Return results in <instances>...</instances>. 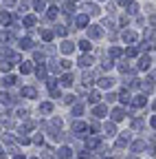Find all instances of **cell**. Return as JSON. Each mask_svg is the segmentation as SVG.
Listing matches in <instances>:
<instances>
[{
	"mask_svg": "<svg viewBox=\"0 0 156 159\" xmlns=\"http://www.w3.org/2000/svg\"><path fill=\"white\" fill-rule=\"evenodd\" d=\"M20 49H24V51L33 49V40H31V38H22V40H20Z\"/></svg>",
	"mask_w": 156,
	"mask_h": 159,
	"instance_id": "cell-17",
	"label": "cell"
},
{
	"mask_svg": "<svg viewBox=\"0 0 156 159\" xmlns=\"http://www.w3.org/2000/svg\"><path fill=\"white\" fill-rule=\"evenodd\" d=\"M99 99H101V97H99V93H97V91H90V93H88V102H90V104H99Z\"/></svg>",
	"mask_w": 156,
	"mask_h": 159,
	"instance_id": "cell-21",
	"label": "cell"
},
{
	"mask_svg": "<svg viewBox=\"0 0 156 159\" xmlns=\"http://www.w3.org/2000/svg\"><path fill=\"white\" fill-rule=\"evenodd\" d=\"M106 159H108V157H106Z\"/></svg>",
	"mask_w": 156,
	"mask_h": 159,
	"instance_id": "cell-60",
	"label": "cell"
},
{
	"mask_svg": "<svg viewBox=\"0 0 156 159\" xmlns=\"http://www.w3.org/2000/svg\"><path fill=\"white\" fill-rule=\"evenodd\" d=\"M143 148H145V142H134L132 144V152H141Z\"/></svg>",
	"mask_w": 156,
	"mask_h": 159,
	"instance_id": "cell-30",
	"label": "cell"
},
{
	"mask_svg": "<svg viewBox=\"0 0 156 159\" xmlns=\"http://www.w3.org/2000/svg\"><path fill=\"white\" fill-rule=\"evenodd\" d=\"M20 71H22V75H27V73H31V71H33V66H31V62H22V64H20Z\"/></svg>",
	"mask_w": 156,
	"mask_h": 159,
	"instance_id": "cell-27",
	"label": "cell"
},
{
	"mask_svg": "<svg viewBox=\"0 0 156 159\" xmlns=\"http://www.w3.org/2000/svg\"><path fill=\"white\" fill-rule=\"evenodd\" d=\"M103 69H112L114 66V62H112V60H103V64H101Z\"/></svg>",
	"mask_w": 156,
	"mask_h": 159,
	"instance_id": "cell-47",
	"label": "cell"
},
{
	"mask_svg": "<svg viewBox=\"0 0 156 159\" xmlns=\"http://www.w3.org/2000/svg\"><path fill=\"white\" fill-rule=\"evenodd\" d=\"M97 84H99V89H112L114 80H112V77H101V80H99Z\"/></svg>",
	"mask_w": 156,
	"mask_h": 159,
	"instance_id": "cell-11",
	"label": "cell"
},
{
	"mask_svg": "<svg viewBox=\"0 0 156 159\" xmlns=\"http://www.w3.org/2000/svg\"><path fill=\"white\" fill-rule=\"evenodd\" d=\"M48 64H51L48 69H51L53 73H57V71H60V69H62V64H57V62H55V60H51V62H48Z\"/></svg>",
	"mask_w": 156,
	"mask_h": 159,
	"instance_id": "cell-41",
	"label": "cell"
},
{
	"mask_svg": "<svg viewBox=\"0 0 156 159\" xmlns=\"http://www.w3.org/2000/svg\"><path fill=\"white\" fill-rule=\"evenodd\" d=\"M33 60H35V62H40V64H42L44 60H46V55H44L42 51H35V53H33Z\"/></svg>",
	"mask_w": 156,
	"mask_h": 159,
	"instance_id": "cell-31",
	"label": "cell"
},
{
	"mask_svg": "<svg viewBox=\"0 0 156 159\" xmlns=\"http://www.w3.org/2000/svg\"><path fill=\"white\" fill-rule=\"evenodd\" d=\"M73 82H75V77H73V75H70V73H66V75H64V77H62V86H70V84H73Z\"/></svg>",
	"mask_w": 156,
	"mask_h": 159,
	"instance_id": "cell-24",
	"label": "cell"
},
{
	"mask_svg": "<svg viewBox=\"0 0 156 159\" xmlns=\"http://www.w3.org/2000/svg\"><path fill=\"white\" fill-rule=\"evenodd\" d=\"M20 93H22V97H29V99H35V97H37V91H35L33 86H24Z\"/></svg>",
	"mask_w": 156,
	"mask_h": 159,
	"instance_id": "cell-3",
	"label": "cell"
},
{
	"mask_svg": "<svg viewBox=\"0 0 156 159\" xmlns=\"http://www.w3.org/2000/svg\"><path fill=\"white\" fill-rule=\"evenodd\" d=\"M103 130H106V133H108V135H116V126H114V124H112V122H108V124H106V126H103Z\"/></svg>",
	"mask_w": 156,
	"mask_h": 159,
	"instance_id": "cell-28",
	"label": "cell"
},
{
	"mask_svg": "<svg viewBox=\"0 0 156 159\" xmlns=\"http://www.w3.org/2000/svg\"><path fill=\"white\" fill-rule=\"evenodd\" d=\"M132 106H134V108H143V106H145V95H136V97H132Z\"/></svg>",
	"mask_w": 156,
	"mask_h": 159,
	"instance_id": "cell-9",
	"label": "cell"
},
{
	"mask_svg": "<svg viewBox=\"0 0 156 159\" xmlns=\"http://www.w3.org/2000/svg\"><path fill=\"white\" fill-rule=\"evenodd\" d=\"M82 113H84V106H82V104H75V106H73V117H79Z\"/></svg>",
	"mask_w": 156,
	"mask_h": 159,
	"instance_id": "cell-36",
	"label": "cell"
},
{
	"mask_svg": "<svg viewBox=\"0 0 156 159\" xmlns=\"http://www.w3.org/2000/svg\"><path fill=\"white\" fill-rule=\"evenodd\" d=\"M77 47H79L82 51H90V49H92V47H90V40H82V42L77 44Z\"/></svg>",
	"mask_w": 156,
	"mask_h": 159,
	"instance_id": "cell-38",
	"label": "cell"
},
{
	"mask_svg": "<svg viewBox=\"0 0 156 159\" xmlns=\"http://www.w3.org/2000/svg\"><path fill=\"white\" fill-rule=\"evenodd\" d=\"M33 159H37V157H33Z\"/></svg>",
	"mask_w": 156,
	"mask_h": 159,
	"instance_id": "cell-59",
	"label": "cell"
},
{
	"mask_svg": "<svg viewBox=\"0 0 156 159\" xmlns=\"http://www.w3.org/2000/svg\"><path fill=\"white\" fill-rule=\"evenodd\" d=\"M125 55H128V57H134V55H139V47H130V49L125 51Z\"/></svg>",
	"mask_w": 156,
	"mask_h": 159,
	"instance_id": "cell-40",
	"label": "cell"
},
{
	"mask_svg": "<svg viewBox=\"0 0 156 159\" xmlns=\"http://www.w3.org/2000/svg\"><path fill=\"white\" fill-rule=\"evenodd\" d=\"M152 22H154V25H156V16H154V18H152Z\"/></svg>",
	"mask_w": 156,
	"mask_h": 159,
	"instance_id": "cell-57",
	"label": "cell"
},
{
	"mask_svg": "<svg viewBox=\"0 0 156 159\" xmlns=\"http://www.w3.org/2000/svg\"><path fill=\"white\" fill-rule=\"evenodd\" d=\"M79 64H82L84 69H86V66H90V64H92V57H90L88 53H84V55L79 57Z\"/></svg>",
	"mask_w": 156,
	"mask_h": 159,
	"instance_id": "cell-19",
	"label": "cell"
},
{
	"mask_svg": "<svg viewBox=\"0 0 156 159\" xmlns=\"http://www.w3.org/2000/svg\"><path fill=\"white\" fill-rule=\"evenodd\" d=\"M84 9H86V13H88V16H97V13H101V9L97 7V5H92V2H86V5H84Z\"/></svg>",
	"mask_w": 156,
	"mask_h": 159,
	"instance_id": "cell-5",
	"label": "cell"
},
{
	"mask_svg": "<svg viewBox=\"0 0 156 159\" xmlns=\"http://www.w3.org/2000/svg\"><path fill=\"white\" fill-rule=\"evenodd\" d=\"M128 13H132V16H134V13H139V5H134V2H132V5L128 7Z\"/></svg>",
	"mask_w": 156,
	"mask_h": 159,
	"instance_id": "cell-45",
	"label": "cell"
},
{
	"mask_svg": "<svg viewBox=\"0 0 156 159\" xmlns=\"http://www.w3.org/2000/svg\"><path fill=\"white\" fill-rule=\"evenodd\" d=\"M13 159H24V157H22V155H15V157H13Z\"/></svg>",
	"mask_w": 156,
	"mask_h": 159,
	"instance_id": "cell-56",
	"label": "cell"
},
{
	"mask_svg": "<svg viewBox=\"0 0 156 159\" xmlns=\"http://www.w3.org/2000/svg\"><path fill=\"white\" fill-rule=\"evenodd\" d=\"M88 128H86V124L84 122H73V133H77V135H84Z\"/></svg>",
	"mask_w": 156,
	"mask_h": 159,
	"instance_id": "cell-8",
	"label": "cell"
},
{
	"mask_svg": "<svg viewBox=\"0 0 156 159\" xmlns=\"http://www.w3.org/2000/svg\"><path fill=\"white\" fill-rule=\"evenodd\" d=\"M141 89H143L145 93H150V91L154 89V77H147V80H141Z\"/></svg>",
	"mask_w": 156,
	"mask_h": 159,
	"instance_id": "cell-6",
	"label": "cell"
},
{
	"mask_svg": "<svg viewBox=\"0 0 156 159\" xmlns=\"http://www.w3.org/2000/svg\"><path fill=\"white\" fill-rule=\"evenodd\" d=\"M55 33H57V35H62V38H64V35L68 33V29H66L64 25H57V27H55Z\"/></svg>",
	"mask_w": 156,
	"mask_h": 159,
	"instance_id": "cell-37",
	"label": "cell"
},
{
	"mask_svg": "<svg viewBox=\"0 0 156 159\" xmlns=\"http://www.w3.org/2000/svg\"><path fill=\"white\" fill-rule=\"evenodd\" d=\"M73 51H75V44H73V42H68V40H64V42H62V53H66V55H68V53H73Z\"/></svg>",
	"mask_w": 156,
	"mask_h": 159,
	"instance_id": "cell-15",
	"label": "cell"
},
{
	"mask_svg": "<svg viewBox=\"0 0 156 159\" xmlns=\"http://www.w3.org/2000/svg\"><path fill=\"white\" fill-rule=\"evenodd\" d=\"M103 33H101V27H88V38L90 40H99Z\"/></svg>",
	"mask_w": 156,
	"mask_h": 159,
	"instance_id": "cell-2",
	"label": "cell"
},
{
	"mask_svg": "<svg viewBox=\"0 0 156 159\" xmlns=\"http://www.w3.org/2000/svg\"><path fill=\"white\" fill-rule=\"evenodd\" d=\"M33 142H35V144H42V142H44V137H42V135H35V137H33Z\"/></svg>",
	"mask_w": 156,
	"mask_h": 159,
	"instance_id": "cell-51",
	"label": "cell"
},
{
	"mask_svg": "<svg viewBox=\"0 0 156 159\" xmlns=\"http://www.w3.org/2000/svg\"><path fill=\"white\" fill-rule=\"evenodd\" d=\"M112 119H114V122L125 119V111H123V108H114V111H112Z\"/></svg>",
	"mask_w": 156,
	"mask_h": 159,
	"instance_id": "cell-14",
	"label": "cell"
},
{
	"mask_svg": "<svg viewBox=\"0 0 156 159\" xmlns=\"http://www.w3.org/2000/svg\"><path fill=\"white\" fill-rule=\"evenodd\" d=\"M75 27L77 29H84V27H88V13H79L75 18Z\"/></svg>",
	"mask_w": 156,
	"mask_h": 159,
	"instance_id": "cell-1",
	"label": "cell"
},
{
	"mask_svg": "<svg viewBox=\"0 0 156 159\" xmlns=\"http://www.w3.org/2000/svg\"><path fill=\"white\" fill-rule=\"evenodd\" d=\"M2 104H7V106L11 104V97H9V95H5V93H2Z\"/></svg>",
	"mask_w": 156,
	"mask_h": 159,
	"instance_id": "cell-50",
	"label": "cell"
},
{
	"mask_svg": "<svg viewBox=\"0 0 156 159\" xmlns=\"http://www.w3.org/2000/svg\"><path fill=\"white\" fill-rule=\"evenodd\" d=\"M152 106H154V111H156V102H154V104H152Z\"/></svg>",
	"mask_w": 156,
	"mask_h": 159,
	"instance_id": "cell-58",
	"label": "cell"
},
{
	"mask_svg": "<svg viewBox=\"0 0 156 159\" xmlns=\"http://www.w3.org/2000/svg\"><path fill=\"white\" fill-rule=\"evenodd\" d=\"M70 155H73V150L68 146H62L60 150H57V159H70Z\"/></svg>",
	"mask_w": 156,
	"mask_h": 159,
	"instance_id": "cell-4",
	"label": "cell"
},
{
	"mask_svg": "<svg viewBox=\"0 0 156 159\" xmlns=\"http://www.w3.org/2000/svg\"><path fill=\"white\" fill-rule=\"evenodd\" d=\"M119 99H121V104H132V97H130V91H128V89H123V91L119 93Z\"/></svg>",
	"mask_w": 156,
	"mask_h": 159,
	"instance_id": "cell-13",
	"label": "cell"
},
{
	"mask_svg": "<svg viewBox=\"0 0 156 159\" xmlns=\"http://www.w3.org/2000/svg\"><path fill=\"white\" fill-rule=\"evenodd\" d=\"M0 22H2V27H7V25H11V16H9L7 11H2V18H0Z\"/></svg>",
	"mask_w": 156,
	"mask_h": 159,
	"instance_id": "cell-34",
	"label": "cell"
},
{
	"mask_svg": "<svg viewBox=\"0 0 156 159\" xmlns=\"http://www.w3.org/2000/svg\"><path fill=\"white\" fill-rule=\"evenodd\" d=\"M123 40H125V42H136V33L134 31H123Z\"/></svg>",
	"mask_w": 156,
	"mask_h": 159,
	"instance_id": "cell-20",
	"label": "cell"
},
{
	"mask_svg": "<svg viewBox=\"0 0 156 159\" xmlns=\"http://www.w3.org/2000/svg\"><path fill=\"white\" fill-rule=\"evenodd\" d=\"M40 113H42V115H48V113H53V104H51V102H44V104H40Z\"/></svg>",
	"mask_w": 156,
	"mask_h": 159,
	"instance_id": "cell-18",
	"label": "cell"
},
{
	"mask_svg": "<svg viewBox=\"0 0 156 159\" xmlns=\"http://www.w3.org/2000/svg\"><path fill=\"white\" fill-rule=\"evenodd\" d=\"M119 5L121 7H128V5H132V0H119Z\"/></svg>",
	"mask_w": 156,
	"mask_h": 159,
	"instance_id": "cell-54",
	"label": "cell"
},
{
	"mask_svg": "<svg viewBox=\"0 0 156 159\" xmlns=\"http://www.w3.org/2000/svg\"><path fill=\"white\" fill-rule=\"evenodd\" d=\"M55 38V29L51 31V29H46V31H42V40H44V42H51V40Z\"/></svg>",
	"mask_w": 156,
	"mask_h": 159,
	"instance_id": "cell-22",
	"label": "cell"
},
{
	"mask_svg": "<svg viewBox=\"0 0 156 159\" xmlns=\"http://www.w3.org/2000/svg\"><path fill=\"white\" fill-rule=\"evenodd\" d=\"M2 2H5V7H13V5L18 2V0H2Z\"/></svg>",
	"mask_w": 156,
	"mask_h": 159,
	"instance_id": "cell-52",
	"label": "cell"
},
{
	"mask_svg": "<svg viewBox=\"0 0 156 159\" xmlns=\"http://www.w3.org/2000/svg\"><path fill=\"white\" fill-rule=\"evenodd\" d=\"M35 22H37V18H35V16H27V18L22 20V25H24L27 29H31V27H35Z\"/></svg>",
	"mask_w": 156,
	"mask_h": 159,
	"instance_id": "cell-16",
	"label": "cell"
},
{
	"mask_svg": "<svg viewBox=\"0 0 156 159\" xmlns=\"http://www.w3.org/2000/svg\"><path fill=\"white\" fill-rule=\"evenodd\" d=\"M60 64H62V69H70V62H68V60H62Z\"/></svg>",
	"mask_w": 156,
	"mask_h": 159,
	"instance_id": "cell-53",
	"label": "cell"
},
{
	"mask_svg": "<svg viewBox=\"0 0 156 159\" xmlns=\"http://www.w3.org/2000/svg\"><path fill=\"white\" fill-rule=\"evenodd\" d=\"M35 75H37V80H44V77H46V69H44V66H37V69H35Z\"/></svg>",
	"mask_w": 156,
	"mask_h": 159,
	"instance_id": "cell-35",
	"label": "cell"
},
{
	"mask_svg": "<svg viewBox=\"0 0 156 159\" xmlns=\"http://www.w3.org/2000/svg\"><path fill=\"white\" fill-rule=\"evenodd\" d=\"M86 146L88 148H97V146H99V139H97V137H88L86 139Z\"/></svg>",
	"mask_w": 156,
	"mask_h": 159,
	"instance_id": "cell-26",
	"label": "cell"
},
{
	"mask_svg": "<svg viewBox=\"0 0 156 159\" xmlns=\"http://www.w3.org/2000/svg\"><path fill=\"white\" fill-rule=\"evenodd\" d=\"M150 64H152L150 55H143V57L139 60V69H141V71H147V69H150Z\"/></svg>",
	"mask_w": 156,
	"mask_h": 159,
	"instance_id": "cell-12",
	"label": "cell"
},
{
	"mask_svg": "<svg viewBox=\"0 0 156 159\" xmlns=\"http://www.w3.org/2000/svg\"><path fill=\"white\" fill-rule=\"evenodd\" d=\"M82 80H84V84H86V86H90V84H92V82H95V75H92V73H88V71H86V73H84V75H82Z\"/></svg>",
	"mask_w": 156,
	"mask_h": 159,
	"instance_id": "cell-23",
	"label": "cell"
},
{
	"mask_svg": "<svg viewBox=\"0 0 156 159\" xmlns=\"http://www.w3.org/2000/svg\"><path fill=\"white\" fill-rule=\"evenodd\" d=\"M57 13H60V9H57V7H51V9H48V13H46V18H48V20H55V18H57Z\"/></svg>",
	"mask_w": 156,
	"mask_h": 159,
	"instance_id": "cell-32",
	"label": "cell"
},
{
	"mask_svg": "<svg viewBox=\"0 0 156 159\" xmlns=\"http://www.w3.org/2000/svg\"><path fill=\"white\" fill-rule=\"evenodd\" d=\"M110 55H112V57H121V49H119V47H112V49H110Z\"/></svg>",
	"mask_w": 156,
	"mask_h": 159,
	"instance_id": "cell-43",
	"label": "cell"
},
{
	"mask_svg": "<svg viewBox=\"0 0 156 159\" xmlns=\"http://www.w3.org/2000/svg\"><path fill=\"white\" fill-rule=\"evenodd\" d=\"M51 128H53V130H60V128H62V122H60V119H53V122H51Z\"/></svg>",
	"mask_w": 156,
	"mask_h": 159,
	"instance_id": "cell-44",
	"label": "cell"
},
{
	"mask_svg": "<svg viewBox=\"0 0 156 159\" xmlns=\"http://www.w3.org/2000/svg\"><path fill=\"white\" fill-rule=\"evenodd\" d=\"M18 142H20L22 146H27V144H31V139H29V137H24V135H20V137H18Z\"/></svg>",
	"mask_w": 156,
	"mask_h": 159,
	"instance_id": "cell-46",
	"label": "cell"
},
{
	"mask_svg": "<svg viewBox=\"0 0 156 159\" xmlns=\"http://www.w3.org/2000/svg\"><path fill=\"white\" fill-rule=\"evenodd\" d=\"M106 113H108V108H106L103 104H95V108H92V115H95V117H103Z\"/></svg>",
	"mask_w": 156,
	"mask_h": 159,
	"instance_id": "cell-7",
	"label": "cell"
},
{
	"mask_svg": "<svg viewBox=\"0 0 156 159\" xmlns=\"http://www.w3.org/2000/svg\"><path fill=\"white\" fill-rule=\"evenodd\" d=\"M44 7H46L44 0H33V9L35 11H44Z\"/></svg>",
	"mask_w": 156,
	"mask_h": 159,
	"instance_id": "cell-25",
	"label": "cell"
},
{
	"mask_svg": "<svg viewBox=\"0 0 156 159\" xmlns=\"http://www.w3.org/2000/svg\"><path fill=\"white\" fill-rule=\"evenodd\" d=\"M143 38H145V40H150V42H152V40L156 38V31H154V29H145V33H143Z\"/></svg>",
	"mask_w": 156,
	"mask_h": 159,
	"instance_id": "cell-33",
	"label": "cell"
},
{
	"mask_svg": "<svg viewBox=\"0 0 156 159\" xmlns=\"http://www.w3.org/2000/svg\"><path fill=\"white\" fill-rule=\"evenodd\" d=\"M130 144V133H123L119 139H116V146H119V148H125Z\"/></svg>",
	"mask_w": 156,
	"mask_h": 159,
	"instance_id": "cell-10",
	"label": "cell"
},
{
	"mask_svg": "<svg viewBox=\"0 0 156 159\" xmlns=\"http://www.w3.org/2000/svg\"><path fill=\"white\" fill-rule=\"evenodd\" d=\"M2 84H5V86H13V84H15V77H13V75H5V77H2Z\"/></svg>",
	"mask_w": 156,
	"mask_h": 159,
	"instance_id": "cell-29",
	"label": "cell"
},
{
	"mask_svg": "<svg viewBox=\"0 0 156 159\" xmlns=\"http://www.w3.org/2000/svg\"><path fill=\"white\" fill-rule=\"evenodd\" d=\"M139 128H143V119H134V122H132V130H139Z\"/></svg>",
	"mask_w": 156,
	"mask_h": 159,
	"instance_id": "cell-42",
	"label": "cell"
},
{
	"mask_svg": "<svg viewBox=\"0 0 156 159\" xmlns=\"http://www.w3.org/2000/svg\"><path fill=\"white\" fill-rule=\"evenodd\" d=\"M150 124H152V128H156V115H154V117L150 119Z\"/></svg>",
	"mask_w": 156,
	"mask_h": 159,
	"instance_id": "cell-55",
	"label": "cell"
},
{
	"mask_svg": "<svg viewBox=\"0 0 156 159\" xmlns=\"http://www.w3.org/2000/svg\"><path fill=\"white\" fill-rule=\"evenodd\" d=\"M73 102H75V95H66L64 97V104H73Z\"/></svg>",
	"mask_w": 156,
	"mask_h": 159,
	"instance_id": "cell-48",
	"label": "cell"
},
{
	"mask_svg": "<svg viewBox=\"0 0 156 159\" xmlns=\"http://www.w3.org/2000/svg\"><path fill=\"white\" fill-rule=\"evenodd\" d=\"M119 71H121V73H128V71H130L128 60H121V62H119Z\"/></svg>",
	"mask_w": 156,
	"mask_h": 159,
	"instance_id": "cell-39",
	"label": "cell"
},
{
	"mask_svg": "<svg viewBox=\"0 0 156 159\" xmlns=\"http://www.w3.org/2000/svg\"><path fill=\"white\" fill-rule=\"evenodd\" d=\"M79 159H90V152H88V150H82V152H79Z\"/></svg>",
	"mask_w": 156,
	"mask_h": 159,
	"instance_id": "cell-49",
	"label": "cell"
}]
</instances>
